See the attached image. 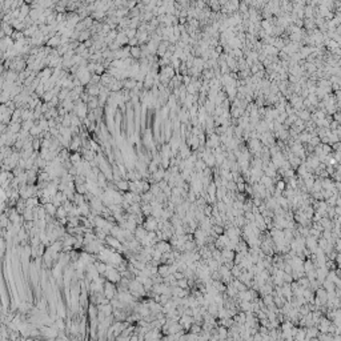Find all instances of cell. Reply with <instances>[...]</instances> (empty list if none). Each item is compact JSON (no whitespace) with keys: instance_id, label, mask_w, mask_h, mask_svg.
<instances>
[{"instance_id":"cell-20","label":"cell","mask_w":341,"mask_h":341,"mask_svg":"<svg viewBox=\"0 0 341 341\" xmlns=\"http://www.w3.org/2000/svg\"><path fill=\"white\" fill-rule=\"evenodd\" d=\"M208 341H212V340H208Z\"/></svg>"},{"instance_id":"cell-16","label":"cell","mask_w":341,"mask_h":341,"mask_svg":"<svg viewBox=\"0 0 341 341\" xmlns=\"http://www.w3.org/2000/svg\"><path fill=\"white\" fill-rule=\"evenodd\" d=\"M173 277H175V280H181V278H184V274H183L181 272H175Z\"/></svg>"},{"instance_id":"cell-11","label":"cell","mask_w":341,"mask_h":341,"mask_svg":"<svg viewBox=\"0 0 341 341\" xmlns=\"http://www.w3.org/2000/svg\"><path fill=\"white\" fill-rule=\"evenodd\" d=\"M212 209H213V207H212L211 204L204 205L203 212H204V216H205V217H211V216H212Z\"/></svg>"},{"instance_id":"cell-19","label":"cell","mask_w":341,"mask_h":341,"mask_svg":"<svg viewBox=\"0 0 341 341\" xmlns=\"http://www.w3.org/2000/svg\"><path fill=\"white\" fill-rule=\"evenodd\" d=\"M153 341H161V339H159V340H153Z\"/></svg>"},{"instance_id":"cell-3","label":"cell","mask_w":341,"mask_h":341,"mask_svg":"<svg viewBox=\"0 0 341 341\" xmlns=\"http://www.w3.org/2000/svg\"><path fill=\"white\" fill-rule=\"evenodd\" d=\"M234 251H230V249H227V248H224L221 251V257L225 260V261H232V260L234 259Z\"/></svg>"},{"instance_id":"cell-14","label":"cell","mask_w":341,"mask_h":341,"mask_svg":"<svg viewBox=\"0 0 341 341\" xmlns=\"http://www.w3.org/2000/svg\"><path fill=\"white\" fill-rule=\"evenodd\" d=\"M212 229H213V232L217 234V236H220V234H224V232H225L224 228H223L221 225H213V227H212Z\"/></svg>"},{"instance_id":"cell-17","label":"cell","mask_w":341,"mask_h":341,"mask_svg":"<svg viewBox=\"0 0 341 341\" xmlns=\"http://www.w3.org/2000/svg\"><path fill=\"white\" fill-rule=\"evenodd\" d=\"M335 215H336V216H340V215H341V208H340V207H335Z\"/></svg>"},{"instance_id":"cell-2","label":"cell","mask_w":341,"mask_h":341,"mask_svg":"<svg viewBox=\"0 0 341 341\" xmlns=\"http://www.w3.org/2000/svg\"><path fill=\"white\" fill-rule=\"evenodd\" d=\"M157 274H159L160 277H165L168 276V274H171L169 272V265H167V264H160L159 267H157Z\"/></svg>"},{"instance_id":"cell-7","label":"cell","mask_w":341,"mask_h":341,"mask_svg":"<svg viewBox=\"0 0 341 341\" xmlns=\"http://www.w3.org/2000/svg\"><path fill=\"white\" fill-rule=\"evenodd\" d=\"M225 195H227V189L224 188V187L216 189V200H217V201H221L225 197Z\"/></svg>"},{"instance_id":"cell-1","label":"cell","mask_w":341,"mask_h":341,"mask_svg":"<svg viewBox=\"0 0 341 341\" xmlns=\"http://www.w3.org/2000/svg\"><path fill=\"white\" fill-rule=\"evenodd\" d=\"M157 251H160L161 253H167V252H171L172 251V247L168 241H157V244L153 247Z\"/></svg>"},{"instance_id":"cell-10","label":"cell","mask_w":341,"mask_h":341,"mask_svg":"<svg viewBox=\"0 0 341 341\" xmlns=\"http://www.w3.org/2000/svg\"><path fill=\"white\" fill-rule=\"evenodd\" d=\"M129 53H131L135 59H139V57L141 56V49L139 48L137 45H136V47H132V48L129 49Z\"/></svg>"},{"instance_id":"cell-18","label":"cell","mask_w":341,"mask_h":341,"mask_svg":"<svg viewBox=\"0 0 341 341\" xmlns=\"http://www.w3.org/2000/svg\"><path fill=\"white\" fill-rule=\"evenodd\" d=\"M195 341H204V340H203V339H201V337H200V336H199V337H197V339H196V340H195Z\"/></svg>"},{"instance_id":"cell-8","label":"cell","mask_w":341,"mask_h":341,"mask_svg":"<svg viewBox=\"0 0 341 341\" xmlns=\"http://www.w3.org/2000/svg\"><path fill=\"white\" fill-rule=\"evenodd\" d=\"M216 331H217V336L220 337V339H227L228 337V329L224 328V327H217L216 328Z\"/></svg>"},{"instance_id":"cell-15","label":"cell","mask_w":341,"mask_h":341,"mask_svg":"<svg viewBox=\"0 0 341 341\" xmlns=\"http://www.w3.org/2000/svg\"><path fill=\"white\" fill-rule=\"evenodd\" d=\"M283 281H284V283H288V284H291L292 281H293V278H292V276H291V274H288V273H284V274H283Z\"/></svg>"},{"instance_id":"cell-4","label":"cell","mask_w":341,"mask_h":341,"mask_svg":"<svg viewBox=\"0 0 341 341\" xmlns=\"http://www.w3.org/2000/svg\"><path fill=\"white\" fill-rule=\"evenodd\" d=\"M105 241H107V244L111 245L112 248H117V249L122 248V244H120V241L117 240V239H115L113 236H107V237H105Z\"/></svg>"},{"instance_id":"cell-9","label":"cell","mask_w":341,"mask_h":341,"mask_svg":"<svg viewBox=\"0 0 341 341\" xmlns=\"http://www.w3.org/2000/svg\"><path fill=\"white\" fill-rule=\"evenodd\" d=\"M321 288H322V289H325V291H327V292H331V291H335V288H336V287H335V285H333V283H332V281H329V280H325L324 283L321 284Z\"/></svg>"},{"instance_id":"cell-12","label":"cell","mask_w":341,"mask_h":341,"mask_svg":"<svg viewBox=\"0 0 341 341\" xmlns=\"http://www.w3.org/2000/svg\"><path fill=\"white\" fill-rule=\"evenodd\" d=\"M200 332H201V327H200V325L192 324V325H190V329H189L188 333H192V335H200Z\"/></svg>"},{"instance_id":"cell-13","label":"cell","mask_w":341,"mask_h":341,"mask_svg":"<svg viewBox=\"0 0 341 341\" xmlns=\"http://www.w3.org/2000/svg\"><path fill=\"white\" fill-rule=\"evenodd\" d=\"M274 187H276V189H277V190L283 192V190H284L285 188H287V183L283 181V180H278V181H276V184H274Z\"/></svg>"},{"instance_id":"cell-6","label":"cell","mask_w":341,"mask_h":341,"mask_svg":"<svg viewBox=\"0 0 341 341\" xmlns=\"http://www.w3.org/2000/svg\"><path fill=\"white\" fill-rule=\"evenodd\" d=\"M128 183L129 181H127V180H119V181H116V187H117V189H120V190H123V192H125V190H128V187H129V184H128Z\"/></svg>"},{"instance_id":"cell-5","label":"cell","mask_w":341,"mask_h":341,"mask_svg":"<svg viewBox=\"0 0 341 341\" xmlns=\"http://www.w3.org/2000/svg\"><path fill=\"white\" fill-rule=\"evenodd\" d=\"M44 211H45V213H48L49 216H55L56 215L57 208L55 207L52 203H47V204H44Z\"/></svg>"}]
</instances>
